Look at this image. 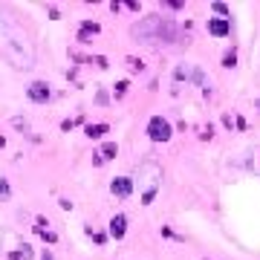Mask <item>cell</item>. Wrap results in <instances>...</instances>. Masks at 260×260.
<instances>
[{
    "mask_svg": "<svg viewBox=\"0 0 260 260\" xmlns=\"http://www.w3.org/2000/svg\"><path fill=\"white\" fill-rule=\"evenodd\" d=\"M0 55L15 69H32L35 66V43L29 32L21 26V21L9 12L0 15Z\"/></svg>",
    "mask_w": 260,
    "mask_h": 260,
    "instance_id": "6da1fadb",
    "label": "cell"
},
{
    "mask_svg": "<svg viewBox=\"0 0 260 260\" xmlns=\"http://www.w3.org/2000/svg\"><path fill=\"white\" fill-rule=\"evenodd\" d=\"M130 35L136 43L142 46H153V49H162V46H173L179 41V26L173 18H165V15H148L142 21H136L130 26Z\"/></svg>",
    "mask_w": 260,
    "mask_h": 260,
    "instance_id": "7a4b0ae2",
    "label": "cell"
},
{
    "mask_svg": "<svg viewBox=\"0 0 260 260\" xmlns=\"http://www.w3.org/2000/svg\"><path fill=\"white\" fill-rule=\"evenodd\" d=\"M136 182H139V191H142V202L151 205L156 191L162 188V168L156 162H142L136 171Z\"/></svg>",
    "mask_w": 260,
    "mask_h": 260,
    "instance_id": "3957f363",
    "label": "cell"
},
{
    "mask_svg": "<svg viewBox=\"0 0 260 260\" xmlns=\"http://www.w3.org/2000/svg\"><path fill=\"white\" fill-rule=\"evenodd\" d=\"M148 136H151L153 142H168V139L173 136L171 122H168V119H162V116H153V119L148 122Z\"/></svg>",
    "mask_w": 260,
    "mask_h": 260,
    "instance_id": "277c9868",
    "label": "cell"
},
{
    "mask_svg": "<svg viewBox=\"0 0 260 260\" xmlns=\"http://www.w3.org/2000/svg\"><path fill=\"white\" fill-rule=\"evenodd\" d=\"M173 78H176V81H194L196 87H208V78H205L194 64H179L173 69Z\"/></svg>",
    "mask_w": 260,
    "mask_h": 260,
    "instance_id": "5b68a950",
    "label": "cell"
},
{
    "mask_svg": "<svg viewBox=\"0 0 260 260\" xmlns=\"http://www.w3.org/2000/svg\"><path fill=\"white\" fill-rule=\"evenodd\" d=\"M29 98H32L35 104H46L49 101V96H52V90H49V84H43V81H35V84H29Z\"/></svg>",
    "mask_w": 260,
    "mask_h": 260,
    "instance_id": "8992f818",
    "label": "cell"
},
{
    "mask_svg": "<svg viewBox=\"0 0 260 260\" xmlns=\"http://www.w3.org/2000/svg\"><path fill=\"white\" fill-rule=\"evenodd\" d=\"M110 191H113L116 196H122V199H125V196L133 194V179H130V176H116V179L110 182Z\"/></svg>",
    "mask_w": 260,
    "mask_h": 260,
    "instance_id": "52a82bcc",
    "label": "cell"
},
{
    "mask_svg": "<svg viewBox=\"0 0 260 260\" xmlns=\"http://www.w3.org/2000/svg\"><path fill=\"white\" fill-rule=\"evenodd\" d=\"M208 32L217 35V38H226L231 32V23H228L226 18H208Z\"/></svg>",
    "mask_w": 260,
    "mask_h": 260,
    "instance_id": "ba28073f",
    "label": "cell"
},
{
    "mask_svg": "<svg viewBox=\"0 0 260 260\" xmlns=\"http://www.w3.org/2000/svg\"><path fill=\"white\" fill-rule=\"evenodd\" d=\"M125 231H128V217H125V214H116V217L110 220V237L122 240V237H125Z\"/></svg>",
    "mask_w": 260,
    "mask_h": 260,
    "instance_id": "9c48e42d",
    "label": "cell"
},
{
    "mask_svg": "<svg viewBox=\"0 0 260 260\" xmlns=\"http://www.w3.org/2000/svg\"><path fill=\"white\" fill-rule=\"evenodd\" d=\"M93 35H98V23L84 21V23H81V29H78V41H81V43H90V38H93Z\"/></svg>",
    "mask_w": 260,
    "mask_h": 260,
    "instance_id": "30bf717a",
    "label": "cell"
},
{
    "mask_svg": "<svg viewBox=\"0 0 260 260\" xmlns=\"http://www.w3.org/2000/svg\"><path fill=\"white\" fill-rule=\"evenodd\" d=\"M116 153H119V148H116V142H107V145L101 148V153H98V159H96V162H104V159H113Z\"/></svg>",
    "mask_w": 260,
    "mask_h": 260,
    "instance_id": "8fae6325",
    "label": "cell"
},
{
    "mask_svg": "<svg viewBox=\"0 0 260 260\" xmlns=\"http://www.w3.org/2000/svg\"><path fill=\"white\" fill-rule=\"evenodd\" d=\"M107 130H110L107 125H90V128H87V136H90V139H101Z\"/></svg>",
    "mask_w": 260,
    "mask_h": 260,
    "instance_id": "7c38bea8",
    "label": "cell"
},
{
    "mask_svg": "<svg viewBox=\"0 0 260 260\" xmlns=\"http://www.w3.org/2000/svg\"><path fill=\"white\" fill-rule=\"evenodd\" d=\"M12 196V191H9V182L6 179H0V199H9Z\"/></svg>",
    "mask_w": 260,
    "mask_h": 260,
    "instance_id": "4fadbf2b",
    "label": "cell"
},
{
    "mask_svg": "<svg viewBox=\"0 0 260 260\" xmlns=\"http://www.w3.org/2000/svg\"><path fill=\"white\" fill-rule=\"evenodd\" d=\"M234 61H237V55H234V52H226V58H223V64H226V66H234Z\"/></svg>",
    "mask_w": 260,
    "mask_h": 260,
    "instance_id": "5bb4252c",
    "label": "cell"
},
{
    "mask_svg": "<svg viewBox=\"0 0 260 260\" xmlns=\"http://www.w3.org/2000/svg\"><path fill=\"white\" fill-rule=\"evenodd\" d=\"M214 12H220V15H228V6H226V3H214Z\"/></svg>",
    "mask_w": 260,
    "mask_h": 260,
    "instance_id": "9a60e30c",
    "label": "cell"
},
{
    "mask_svg": "<svg viewBox=\"0 0 260 260\" xmlns=\"http://www.w3.org/2000/svg\"><path fill=\"white\" fill-rule=\"evenodd\" d=\"M125 90H128V81H122V84H116V93H119V96H125Z\"/></svg>",
    "mask_w": 260,
    "mask_h": 260,
    "instance_id": "2e32d148",
    "label": "cell"
},
{
    "mask_svg": "<svg viewBox=\"0 0 260 260\" xmlns=\"http://www.w3.org/2000/svg\"><path fill=\"white\" fill-rule=\"evenodd\" d=\"M3 145H6V139H3V136H0V148H3Z\"/></svg>",
    "mask_w": 260,
    "mask_h": 260,
    "instance_id": "e0dca14e",
    "label": "cell"
}]
</instances>
